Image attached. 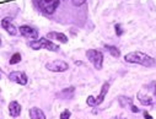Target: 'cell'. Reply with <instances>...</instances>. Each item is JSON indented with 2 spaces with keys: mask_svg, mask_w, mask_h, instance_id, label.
<instances>
[{
  "mask_svg": "<svg viewBox=\"0 0 156 119\" xmlns=\"http://www.w3.org/2000/svg\"><path fill=\"white\" fill-rule=\"evenodd\" d=\"M28 114H30L31 119H46V115H44L43 110L41 108H38V107H32L28 110Z\"/></svg>",
  "mask_w": 156,
  "mask_h": 119,
  "instance_id": "12",
  "label": "cell"
},
{
  "mask_svg": "<svg viewBox=\"0 0 156 119\" xmlns=\"http://www.w3.org/2000/svg\"><path fill=\"white\" fill-rule=\"evenodd\" d=\"M115 119H128V118H126L124 115H118V117H115Z\"/></svg>",
  "mask_w": 156,
  "mask_h": 119,
  "instance_id": "24",
  "label": "cell"
},
{
  "mask_svg": "<svg viewBox=\"0 0 156 119\" xmlns=\"http://www.w3.org/2000/svg\"><path fill=\"white\" fill-rule=\"evenodd\" d=\"M118 102L122 107H130L133 104V101L130 97H127V96H119L118 97Z\"/></svg>",
  "mask_w": 156,
  "mask_h": 119,
  "instance_id": "14",
  "label": "cell"
},
{
  "mask_svg": "<svg viewBox=\"0 0 156 119\" xmlns=\"http://www.w3.org/2000/svg\"><path fill=\"white\" fill-rule=\"evenodd\" d=\"M85 2H86V0H73V4H74L75 6H81Z\"/></svg>",
  "mask_w": 156,
  "mask_h": 119,
  "instance_id": "21",
  "label": "cell"
},
{
  "mask_svg": "<svg viewBox=\"0 0 156 119\" xmlns=\"http://www.w3.org/2000/svg\"><path fill=\"white\" fill-rule=\"evenodd\" d=\"M105 48L109 52V54L111 55H113L114 58H118L119 55H121V52H119V49L117 48V47H114V46H105Z\"/></svg>",
  "mask_w": 156,
  "mask_h": 119,
  "instance_id": "15",
  "label": "cell"
},
{
  "mask_svg": "<svg viewBox=\"0 0 156 119\" xmlns=\"http://www.w3.org/2000/svg\"><path fill=\"white\" fill-rule=\"evenodd\" d=\"M21 110H22V108H21V106L17 101H11L9 103V114H10V117L17 118L21 114Z\"/></svg>",
  "mask_w": 156,
  "mask_h": 119,
  "instance_id": "11",
  "label": "cell"
},
{
  "mask_svg": "<svg viewBox=\"0 0 156 119\" xmlns=\"http://www.w3.org/2000/svg\"><path fill=\"white\" fill-rule=\"evenodd\" d=\"M144 118H145V119H152V117L147 113V110H145V112H144Z\"/></svg>",
  "mask_w": 156,
  "mask_h": 119,
  "instance_id": "23",
  "label": "cell"
},
{
  "mask_svg": "<svg viewBox=\"0 0 156 119\" xmlns=\"http://www.w3.org/2000/svg\"><path fill=\"white\" fill-rule=\"evenodd\" d=\"M46 69L52 72H64L69 69V64L64 60H53L46 64Z\"/></svg>",
  "mask_w": 156,
  "mask_h": 119,
  "instance_id": "6",
  "label": "cell"
},
{
  "mask_svg": "<svg viewBox=\"0 0 156 119\" xmlns=\"http://www.w3.org/2000/svg\"><path fill=\"white\" fill-rule=\"evenodd\" d=\"M69 92H74V87L64 89V90L59 93V96H60V97H63V98H65V100H68V98H70V97H71V95H69Z\"/></svg>",
  "mask_w": 156,
  "mask_h": 119,
  "instance_id": "17",
  "label": "cell"
},
{
  "mask_svg": "<svg viewBox=\"0 0 156 119\" xmlns=\"http://www.w3.org/2000/svg\"><path fill=\"white\" fill-rule=\"evenodd\" d=\"M28 46L33 51H40V49H47L51 52H58L59 51V46L53 43L47 37H42L40 39H37V41H31L28 43Z\"/></svg>",
  "mask_w": 156,
  "mask_h": 119,
  "instance_id": "3",
  "label": "cell"
},
{
  "mask_svg": "<svg viewBox=\"0 0 156 119\" xmlns=\"http://www.w3.org/2000/svg\"><path fill=\"white\" fill-rule=\"evenodd\" d=\"M46 37L48 39H51V41H58L59 43H63V44H65L68 42V37L62 32H49V33H47Z\"/></svg>",
  "mask_w": 156,
  "mask_h": 119,
  "instance_id": "10",
  "label": "cell"
},
{
  "mask_svg": "<svg viewBox=\"0 0 156 119\" xmlns=\"http://www.w3.org/2000/svg\"><path fill=\"white\" fill-rule=\"evenodd\" d=\"M8 77H9L10 81H12V82H15V84H17V85L25 86V85H27V82H28L27 75H26L25 72H22V71H12V72H10V74L8 75Z\"/></svg>",
  "mask_w": 156,
  "mask_h": 119,
  "instance_id": "7",
  "label": "cell"
},
{
  "mask_svg": "<svg viewBox=\"0 0 156 119\" xmlns=\"http://www.w3.org/2000/svg\"><path fill=\"white\" fill-rule=\"evenodd\" d=\"M0 46H2V39H0Z\"/></svg>",
  "mask_w": 156,
  "mask_h": 119,
  "instance_id": "25",
  "label": "cell"
},
{
  "mask_svg": "<svg viewBox=\"0 0 156 119\" xmlns=\"http://www.w3.org/2000/svg\"><path fill=\"white\" fill-rule=\"evenodd\" d=\"M70 115H71V112H70L69 109H64V110L60 113L59 118H60V119H69V118H70Z\"/></svg>",
  "mask_w": 156,
  "mask_h": 119,
  "instance_id": "18",
  "label": "cell"
},
{
  "mask_svg": "<svg viewBox=\"0 0 156 119\" xmlns=\"http://www.w3.org/2000/svg\"><path fill=\"white\" fill-rule=\"evenodd\" d=\"M86 103H87L90 107H95V106H97V104H96V98H95L94 96H89L87 100H86Z\"/></svg>",
  "mask_w": 156,
  "mask_h": 119,
  "instance_id": "19",
  "label": "cell"
},
{
  "mask_svg": "<svg viewBox=\"0 0 156 119\" xmlns=\"http://www.w3.org/2000/svg\"><path fill=\"white\" fill-rule=\"evenodd\" d=\"M20 61H21V54H20V53H14V54H12V57L10 58V60H9L10 65L19 64Z\"/></svg>",
  "mask_w": 156,
  "mask_h": 119,
  "instance_id": "16",
  "label": "cell"
},
{
  "mask_svg": "<svg viewBox=\"0 0 156 119\" xmlns=\"http://www.w3.org/2000/svg\"><path fill=\"white\" fill-rule=\"evenodd\" d=\"M0 79H2V75H0Z\"/></svg>",
  "mask_w": 156,
  "mask_h": 119,
  "instance_id": "26",
  "label": "cell"
},
{
  "mask_svg": "<svg viewBox=\"0 0 156 119\" xmlns=\"http://www.w3.org/2000/svg\"><path fill=\"white\" fill-rule=\"evenodd\" d=\"M2 27H3L9 34H11V36H16L17 32H19V30H17V28L14 26V23L11 22V19H10V17H5V19L2 20Z\"/></svg>",
  "mask_w": 156,
  "mask_h": 119,
  "instance_id": "9",
  "label": "cell"
},
{
  "mask_svg": "<svg viewBox=\"0 0 156 119\" xmlns=\"http://www.w3.org/2000/svg\"><path fill=\"white\" fill-rule=\"evenodd\" d=\"M19 31H20V34H22L23 37L30 38V39H36V38L38 37V31H37L36 28L28 26V25H22V26H20Z\"/></svg>",
  "mask_w": 156,
  "mask_h": 119,
  "instance_id": "8",
  "label": "cell"
},
{
  "mask_svg": "<svg viewBox=\"0 0 156 119\" xmlns=\"http://www.w3.org/2000/svg\"><path fill=\"white\" fill-rule=\"evenodd\" d=\"M114 28H115V33H117V36H122V34H123V30H122V26H121L119 23H118V25H115Z\"/></svg>",
  "mask_w": 156,
  "mask_h": 119,
  "instance_id": "20",
  "label": "cell"
},
{
  "mask_svg": "<svg viewBox=\"0 0 156 119\" xmlns=\"http://www.w3.org/2000/svg\"><path fill=\"white\" fill-rule=\"evenodd\" d=\"M124 60L127 63H130V64H139V65H143L145 68H151L156 64V60L147 55L146 53H143V52H139V51H135V52H130L128 54H126L124 57Z\"/></svg>",
  "mask_w": 156,
  "mask_h": 119,
  "instance_id": "2",
  "label": "cell"
},
{
  "mask_svg": "<svg viewBox=\"0 0 156 119\" xmlns=\"http://www.w3.org/2000/svg\"><path fill=\"white\" fill-rule=\"evenodd\" d=\"M130 109H132V112H133V113H139L138 107H135L134 104H132V106H130Z\"/></svg>",
  "mask_w": 156,
  "mask_h": 119,
  "instance_id": "22",
  "label": "cell"
},
{
  "mask_svg": "<svg viewBox=\"0 0 156 119\" xmlns=\"http://www.w3.org/2000/svg\"><path fill=\"white\" fill-rule=\"evenodd\" d=\"M108 90H109V84H108V82H105V84L102 85V87H101V92H100L98 97H96V104H97V106H100V104L103 102V100H105V97H106Z\"/></svg>",
  "mask_w": 156,
  "mask_h": 119,
  "instance_id": "13",
  "label": "cell"
},
{
  "mask_svg": "<svg viewBox=\"0 0 156 119\" xmlns=\"http://www.w3.org/2000/svg\"><path fill=\"white\" fill-rule=\"evenodd\" d=\"M136 97L143 106L156 104V81H151L146 85H143Z\"/></svg>",
  "mask_w": 156,
  "mask_h": 119,
  "instance_id": "1",
  "label": "cell"
},
{
  "mask_svg": "<svg viewBox=\"0 0 156 119\" xmlns=\"http://www.w3.org/2000/svg\"><path fill=\"white\" fill-rule=\"evenodd\" d=\"M37 4L44 14L52 15L59 5V0H37Z\"/></svg>",
  "mask_w": 156,
  "mask_h": 119,
  "instance_id": "5",
  "label": "cell"
},
{
  "mask_svg": "<svg viewBox=\"0 0 156 119\" xmlns=\"http://www.w3.org/2000/svg\"><path fill=\"white\" fill-rule=\"evenodd\" d=\"M86 58L89 59L90 63L95 66L96 70H101L103 66V54L100 51L96 49H89L86 51Z\"/></svg>",
  "mask_w": 156,
  "mask_h": 119,
  "instance_id": "4",
  "label": "cell"
}]
</instances>
